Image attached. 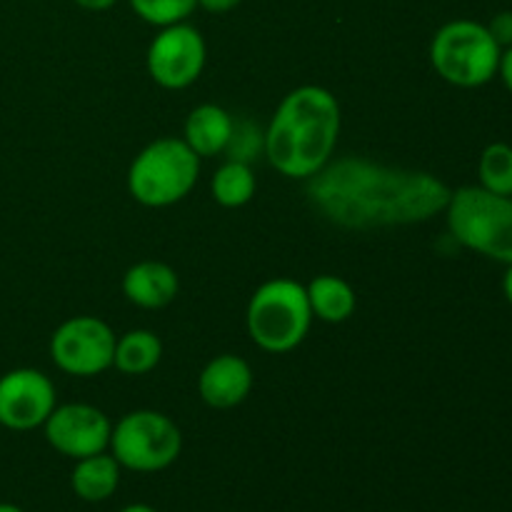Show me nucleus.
<instances>
[{
	"label": "nucleus",
	"instance_id": "f257e3e1",
	"mask_svg": "<svg viewBox=\"0 0 512 512\" xmlns=\"http://www.w3.org/2000/svg\"><path fill=\"white\" fill-rule=\"evenodd\" d=\"M305 183L310 205L348 230L423 223L445 213L453 195L438 175L365 158L330 160Z\"/></svg>",
	"mask_w": 512,
	"mask_h": 512
},
{
	"label": "nucleus",
	"instance_id": "f03ea898",
	"mask_svg": "<svg viewBox=\"0 0 512 512\" xmlns=\"http://www.w3.org/2000/svg\"><path fill=\"white\" fill-rule=\"evenodd\" d=\"M340 120V103L328 88L300 85L290 90L265 130V158L285 178H313L333 160Z\"/></svg>",
	"mask_w": 512,
	"mask_h": 512
},
{
	"label": "nucleus",
	"instance_id": "7ed1b4c3",
	"mask_svg": "<svg viewBox=\"0 0 512 512\" xmlns=\"http://www.w3.org/2000/svg\"><path fill=\"white\" fill-rule=\"evenodd\" d=\"M445 218L450 235L463 248L495 263H512V195L465 185L453 190Z\"/></svg>",
	"mask_w": 512,
	"mask_h": 512
},
{
	"label": "nucleus",
	"instance_id": "20e7f679",
	"mask_svg": "<svg viewBox=\"0 0 512 512\" xmlns=\"http://www.w3.org/2000/svg\"><path fill=\"white\" fill-rule=\"evenodd\" d=\"M305 285L290 278H273L260 285L245 310V328L260 350L273 355L298 348L313 325Z\"/></svg>",
	"mask_w": 512,
	"mask_h": 512
},
{
	"label": "nucleus",
	"instance_id": "39448f33",
	"mask_svg": "<svg viewBox=\"0 0 512 512\" xmlns=\"http://www.w3.org/2000/svg\"><path fill=\"white\" fill-rule=\"evenodd\" d=\"M200 178V158L183 138L145 145L128 170V193L145 208H168L188 198Z\"/></svg>",
	"mask_w": 512,
	"mask_h": 512
},
{
	"label": "nucleus",
	"instance_id": "423d86ee",
	"mask_svg": "<svg viewBox=\"0 0 512 512\" xmlns=\"http://www.w3.org/2000/svg\"><path fill=\"white\" fill-rule=\"evenodd\" d=\"M500 48L488 25L458 18L438 28L430 40V63L435 73L458 88H480L498 75Z\"/></svg>",
	"mask_w": 512,
	"mask_h": 512
},
{
	"label": "nucleus",
	"instance_id": "0eeeda50",
	"mask_svg": "<svg viewBox=\"0 0 512 512\" xmlns=\"http://www.w3.org/2000/svg\"><path fill=\"white\" fill-rule=\"evenodd\" d=\"M110 455L133 473L168 470L183 450V433L173 418L158 410H133L113 425Z\"/></svg>",
	"mask_w": 512,
	"mask_h": 512
},
{
	"label": "nucleus",
	"instance_id": "6e6552de",
	"mask_svg": "<svg viewBox=\"0 0 512 512\" xmlns=\"http://www.w3.org/2000/svg\"><path fill=\"white\" fill-rule=\"evenodd\" d=\"M115 333L95 315H75L55 328L50 358L55 368L73 378H95L113 368Z\"/></svg>",
	"mask_w": 512,
	"mask_h": 512
},
{
	"label": "nucleus",
	"instance_id": "1a4fd4ad",
	"mask_svg": "<svg viewBox=\"0 0 512 512\" xmlns=\"http://www.w3.org/2000/svg\"><path fill=\"white\" fill-rule=\"evenodd\" d=\"M208 58V45L203 33L188 20L175 25H165L150 40L145 65L148 73L160 88L183 90L200 78Z\"/></svg>",
	"mask_w": 512,
	"mask_h": 512
},
{
	"label": "nucleus",
	"instance_id": "9d476101",
	"mask_svg": "<svg viewBox=\"0 0 512 512\" xmlns=\"http://www.w3.org/2000/svg\"><path fill=\"white\" fill-rule=\"evenodd\" d=\"M58 405L53 380L35 368H15L0 375V425L15 433L43 428Z\"/></svg>",
	"mask_w": 512,
	"mask_h": 512
},
{
	"label": "nucleus",
	"instance_id": "9b49d317",
	"mask_svg": "<svg viewBox=\"0 0 512 512\" xmlns=\"http://www.w3.org/2000/svg\"><path fill=\"white\" fill-rule=\"evenodd\" d=\"M43 433L55 453L80 460L108 450L113 423L95 405L68 403L55 405V410L43 423Z\"/></svg>",
	"mask_w": 512,
	"mask_h": 512
},
{
	"label": "nucleus",
	"instance_id": "f8f14e48",
	"mask_svg": "<svg viewBox=\"0 0 512 512\" xmlns=\"http://www.w3.org/2000/svg\"><path fill=\"white\" fill-rule=\"evenodd\" d=\"M253 383V368L248 360L233 353H223L200 370L198 393L210 408L230 410L248 400Z\"/></svg>",
	"mask_w": 512,
	"mask_h": 512
},
{
	"label": "nucleus",
	"instance_id": "ddd939ff",
	"mask_svg": "<svg viewBox=\"0 0 512 512\" xmlns=\"http://www.w3.org/2000/svg\"><path fill=\"white\" fill-rule=\"evenodd\" d=\"M180 293V278L168 263L140 260L123 275V295L128 303L145 310H160L173 303Z\"/></svg>",
	"mask_w": 512,
	"mask_h": 512
},
{
	"label": "nucleus",
	"instance_id": "4468645a",
	"mask_svg": "<svg viewBox=\"0 0 512 512\" xmlns=\"http://www.w3.org/2000/svg\"><path fill=\"white\" fill-rule=\"evenodd\" d=\"M235 123L225 108L215 103H203L190 110L183 128V140L200 160L215 158L233 145Z\"/></svg>",
	"mask_w": 512,
	"mask_h": 512
},
{
	"label": "nucleus",
	"instance_id": "2eb2a0df",
	"mask_svg": "<svg viewBox=\"0 0 512 512\" xmlns=\"http://www.w3.org/2000/svg\"><path fill=\"white\" fill-rule=\"evenodd\" d=\"M120 465L113 455L105 453L88 455V458L75 460V468L70 473V488L85 503H103L113 498L120 485Z\"/></svg>",
	"mask_w": 512,
	"mask_h": 512
},
{
	"label": "nucleus",
	"instance_id": "dca6fc26",
	"mask_svg": "<svg viewBox=\"0 0 512 512\" xmlns=\"http://www.w3.org/2000/svg\"><path fill=\"white\" fill-rule=\"evenodd\" d=\"M305 293H308L313 318L330 325L350 320L358 308V295H355L353 285L338 275H318L305 285Z\"/></svg>",
	"mask_w": 512,
	"mask_h": 512
},
{
	"label": "nucleus",
	"instance_id": "f3484780",
	"mask_svg": "<svg viewBox=\"0 0 512 512\" xmlns=\"http://www.w3.org/2000/svg\"><path fill=\"white\" fill-rule=\"evenodd\" d=\"M160 358H163V343L153 330H128L115 340V355L113 368H118L123 375H148L150 370L158 368Z\"/></svg>",
	"mask_w": 512,
	"mask_h": 512
},
{
	"label": "nucleus",
	"instance_id": "a211bd4d",
	"mask_svg": "<svg viewBox=\"0 0 512 512\" xmlns=\"http://www.w3.org/2000/svg\"><path fill=\"white\" fill-rule=\"evenodd\" d=\"M255 190H258V180H255L253 168L245 160L235 158L220 165L210 183L213 200L223 208H243L255 198Z\"/></svg>",
	"mask_w": 512,
	"mask_h": 512
},
{
	"label": "nucleus",
	"instance_id": "6ab92c4d",
	"mask_svg": "<svg viewBox=\"0 0 512 512\" xmlns=\"http://www.w3.org/2000/svg\"><path fill=\"white\" fill-rule=\"evenodd\" d=\"M480 188L495 195H512V145L490 143L478 160Z\"/></svg>",
	"mask_w": 512,
	"mask_h": 512
},
{
	"label": "nucleus",
	"instance_id": "aec40b11",
	"mask_svg": "<svg viewBox=\"0 0 512 512\" xmlns=\"http://www.w3.org/2000/svg\"><path fill=\"white\" fill-rule=\"evenodd\" d=\"M128 3L143 23L155 28L183 23L198 8V0H128Z\"/></svg>",
	"mask_w": 512,
	"mask_h": 512
},
{
	"label": "nucleus",
	"instance_id": "412c9836",
	"mask_svg": "<svg viewBox=\"0 0 512 512\" xmlns=\"http://www.w3.org/2000/svg\"><path fill=\"white\" fill-rule=\"evenodd\" d=\"M488 30L500 48L503 50L510 48L512 45V10H500V13H495L493 20L488 23Z\"/></svg>",
	"mask_w": 512,
	"mask_h": 512
},
{
	"label": "nucleus",
	"instance_id": "4be33fe9",
	"mask_svg": "<svg viewBox=\"0 0 512 512\" xmlns=\"http://www.w3.org/2000/svg\"><path fill=\"white\" fill-rule=\"evenodd\" d=\"M240 3H243V0H198V8L220 15V13H230V10L238 8Z\"/></svg>",
	"mask_w": 512,
	"mask_h": 512
},
{
	"label": "nucleus",
	"instance_id": "5701e85b",
	"mask_svg": "<svg viewBox=\"0 0 512 512\" xmlns=\"http://www.w3.org/2000/svg\"><path fill=\"white\" fill-rule=\"evenodd\" d=\"M498 75H500V80H503L505 88H508L512 93V45H510V48H505L503 53H500Z\"/></svg>",
	"mask_w": 512,
	"mask_h": 512
},
{
	"label": "nucleus",
	"instance_id": "b1692460",
	"mask_svg": "<svg viewBox=\"0 0 512 512\" xmlns=\"http://www.w3.org/2000/svg\"><path fill=\"white\" fill-rule=\"evenodd\" d=\"M75 5H80L83 10H90V13H103V10L113 8L118 0H73Z\"/></svg>",
	"mask_w": 512,
	"mask_h": 512
},
{
	"label": "nucleus",
	"instance_id": "393cba45",
	"mask_svg": "<svg viewBox=\"0 0 512 512\" xmlns=\"http://www.w3.org/2000/svg\"><path fill=\"white\" fill-rule=\"evenodd\" d=\"M503 295H505V300L512 305V263L508 265V270H505V275H503Z\"/></svg>",
	"mask_w": 512,
	"mask_h": 512
},
{
	"label": "nucleus",
	"instance_id": "a878e982",
	"mask_svg": "<svg viewBox=\"0 0 512 512\" xmlns=\"http://www.w3.org/2000/svg\"><path fill=\"white\" fill-rule=\"evenodd\" d=\"M120 512H158L155 508H150V505H143V503H135V505H128V508H123Z\"/></svg>",
	"mask_w": 512,
	"mask_h": 512
},
{
	"label": "nucleus",
	"instance_id": "bb28decb",
	"mask_svg": "<svg viewBox=\"0 0 512 512\" xmlns=\"http://www.w3.org/2000/svg\"><path fill=\"white\" fill-rule=\"evenodd\" d=\"M0 512H23V510L13 503H0Z\"/></svg>",
	"mask_w": 512,
	"mask_h": 512
}]
</instances>
